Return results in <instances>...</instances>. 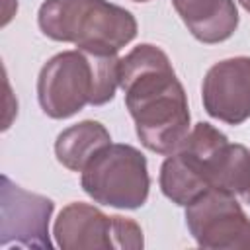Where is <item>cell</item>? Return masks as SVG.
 Instances as JSON below:
<instances>
[{
	"instance_id": "cell-1",
	"label": "cell",
	"mask_w": 250,
	"mask_h": 250,
	"mask_svg": "<svg viewBox=\"0 0 250 250\" xmlns=\"http://www.w3.org/2000/svg\"><path fill=\"white\" fill-rule=\"evenodd\" d=\"M117 78L141 145L156 154H172L189 133V105L168 55L141 43L119 59Z\"/></svg>"
},
{
	"instance_id": "cell-2",
	"label": "cell",
	"mask_w": 250,
	"mask_h": 250,
	"mask_svg": "<svg viewBox=\"0 0 250 250\" xmlns=\"http://www.w3.org/2000/svg\"><path fill=\"white\" fill-rule=\"evenodd\" d=\"M119 57L82 49L53 55L39 70L37 100L51 119H68L86 105H105L115 98Z\"/></svg>"
},
{
	"instance_id": "cell-3",
	"label": "cell",
	"mask_w": 250,
	"mask_h": 250,
	"mask_svg": "<svg viewBox=\"0 0 250 250\" xmlns=\"http://www.w3.org/2000/svg\"><path fill=\"white\" fill-rule=\"evenodd\" d=\"M37 25L53 41L98 55H117L139 31L135 16L109 0H45Z\"/></svg>"
},
{
	"instance_id": "cell-4",
	"label": "cell",
	"mask_w": 250,
	"mask_h": 250,
	"mask_svg": "<svg viewBox=\"0 0 250 250\" xmlns=\"http://www.w3.org/2000/svg\"><path fill=\"white\" fill-rule=\"evenodd\" d=\"M229 145L225 133L207 121L195 123L184 143L164 158L158 174L162 193L176 205L188 207L217 184L219 164Z\"/></svg>"
},
{
	"instance_id": "cell-5",
	"label": "cell",
	"mask_w": 250,
	"mask_h": 250,
	"mask_svg": "<svg viewBox=\"0 0 250 250\" xmlns=\"http://www.w3.org/2000/svg\"><path fill=\"white\" fill-rule=\"evenodd\" d=\"M80 186L100 205L141 209L150 191L146 156L133 145L109 143L82 168Z\"/></svg>"
},
{
	"instance_id": "cell-6",
	"label": "cell",
	"mask_w": 250,
	"mask_h": 250,
	"mask_svg": "<svg viewBox=\"0 0 250 250\" xmlns=\"http://www.w3.org/2000/svg\"><path fill=\"white\" fill-rule=\"evenodd\" d=\"M53 236L62 250H141L145 246L143 229L135 219L109 217L82 201H72L61 209L53 225Z\"/></svg>"
},
{
	"instance_id": "cell-7",
	"label": "cell",
	"mask_w": 250,
	"mask_h": 250,
	"mask_svg": "<svg viewBox=\"0 0 250 250\" xmlns=\"http://www.w3.org/2000/svg\"><path fill=\"white\" fill-rule=\"evenodd\" d=\"M186 227L199 248L250 250V219L236 195L209 189L186 207Z\"/></svg>"
},
{
	"instance_id": "cell-8",
	"label": "cell",
	"mask_w": 250,
	"mask_h": 250,
	"mask_svg": "<svg viewBox=\"0 0 250 250\" xmlns=\"http://www.w3.org/2000/svg\"><path fill=\"white\" fill-rule=\"evenodd\" d=\"M53 199L27 191L2 174L0 186V246L53 248L49 238V221L53 217Z\"/></svg>"
},
{
	"instance_id": "cell-9",
	"label": "cell",
	"mask_w": 250,
	"mask_h": 250,
	"mask_svg": "<svg viewBox=\"0 0 250 250\" xmlns=\"http://www.w3.org/2000/svg\"><path fill=\"white\" fill-rule=\"evenodd\" d=\"M201 102L209 117L227 125H242L250 119V57L215 62L203 76Z\"/></svg>"
},
{
	"instance_id": "cell-10",
	"label": "cell",
	"mask_w": 250,
	"mask_h": 250,
	"mask_svg": "<svg viewBox=\"0 0 250 250\" xmlns=\"http://www.w3.org/2000/svg\"><path fill=\"white\" fill-rule=\"evenodd\" d=\"M188 31L205 45L230 39L240 16L234 0H172Z\"/></svg>"
},
{
	"instance_id": "cell-11",
	"label": "cell",
	"mask_w": 250,
	"mask_h": 250,
	"mask_svg": "<svg viewBox=\"0 0 250 250\" xmlns=\"http://www.w3.org/2000/svg\"><path fill=\"white\" fill-rule=\"evenodd\" d=\"M109 143L111 135L104 123L84 119L59 133L55 141V156L64 168L72 172H82L88 160Z\"/></svg>"
},
{
	"instance_id": "cell-12",
	"label": "cell",
	"mask_w": 250,
	"mask_h": 250,
	"mask_svg": "<svg viewBox=\"0 0 250 250\" xmlns=\"http://www.w3.org/2000/svg\"><path fill=\"white\" fill-rule=\"evenodd\" d=\"M215 188L229 191L250 205V150L244 145H227L219 164Z\"/></svg>"
},
{
	"instance_id": "cell-13",
	"label": "cell",
	"mask_w": 250,
	"mask_h": 250,
	"mask_svg": "<svg viewBox=\"0 0 250 250\" xmlns=\"http://www.w3.org/2000/svg\"><path fill=\"white\" fill-rule=\"evenodd\" d=\"M236 2H238V4H240V6L250 14V0H236Z\"/></svg>"
},
{
	"instance_id": "cell-14",
	"label": "cell",
	"mask_w": 250,
	"mask_h": 250,
	"mask_svg": "<svg viewBox=\"0 0 250 250\" xmlns=\"http://www.w3.org/2000/svg\"><path fill=\"white\" fill-rule=\"evenodd\" d=\"M133 2H150V0H133Z\"/></svg>"
}]
</instances>
